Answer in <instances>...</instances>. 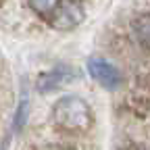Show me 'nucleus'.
Returning a JSON list of instances; mask_svg holds the SVG:
<instances>
[{
    "label": "nucleus",
    "mask_w": 150,
    "mask_h": 150,
    "mask_svg": "<svg viewBox=\"0 0 150 150\" xmlns=\"http://www.w3.org/2000/svg\"><path fill=\"white\" fill-rule=\"evenodd\" d=\"M27 4H29V8L33 13H38L40 17L50 19L56 13V8L63 4V0H27Z\"/></svg>",
    "instance_id": "nucleus-6"
},
{
    "label": "nucleus",
    "mask_w": 150,
    "mask_h": 150,
    "mask_svg": "<svg viewBox=\"0 0 150 150\" xmlns=\"http://www.w3.org/2000/svg\"><path fill=\"white\" fill-rule=\"evenodd\" d=\"M54 150H71V148H54Z\"/></svg>",
    "instance_id": "nucleus-8"
},
{
    "label": "nucleus",
    "mask_w": 150,
    "mask_h": 150,
    "mask_svg": "<svg viewBox=\"0 0 150 150\" xmlns=\"http://www.w3.org/2000/svg\"><path fill=\"white\" fill-rule=\"evenodd\" d=\"M52 121L63 131H88L94 125V115L90 104L79 96H63L52 106Z\"/></svg>",
    "instance_id": "nucleus-1"
},
{
    "label": "nucleus",
    "mask_w": 150,
    "mask_h": 150,
    "mask_svg": "<svg viewBox=\"0 0 150 150\" xmlns=\"http://www.w3.org/2000/svg\"><path fill=\"white\" fill-rule=\"evenodd\" d=\"M83 6L77 2V0H63V4L56 8V13L48 19L50 25L54 29H73V27H77L81 21H83Z\"/></svg>",
    "instance_id": "nucleus-3"
},
{
    "label": "nucleus",
    "mask_w": 150,
    "mask_h": 150,
    "mask_svg": "<svg viewBox=\"0 0 150 150\" xmlns=\"http://www.w3.org/2000/svg\"><path fill=\"white\" fill-rule=\"evenodd\" d=\"M73 77H75V71H73L71 67H67V65L54 67V69L42 73L40 77H38L35 88H38V92H40V94H48V92H54V90L67 86Z\"/></svg>",
    "instance_id": "nucleus-4"
},
{
    "label": "nucleus",
    "mask_w": 150,
    "mask_h": 150,
    "mask_svg": "<svg viewBox=\"0 0 150 150\" xmlns=\"http://www.w3.org/2000/svg\"><path fill=\"white\" fill-rule=\"evenodd\" d=\"M131 150H144V148H131Z\"/></svg>",
    "instance_id": "nucleus-9"
},
{
    "label": "nucleus",
    "mask_w": 150,
    "mask_h": 150,
    "mask_svg": "<svg viewBox=\"0 0 150 150\" xmlns=\"http://www.w3.org/2000/svg\"><path fill=\"white\" fill-rule=\"evenodd\" d=\"M27 110H29V104L23 100L21 104H19V108H17V119H15V129H17V131L23 127V123H25V117H27Z\"/></svg>",
    "instance_id": "nucleus-7"
},
{
    "label": "nucleus",
    "mask_w": 150,
    "mask_h": 150,
    "mask_svg": "<svg viewBox=\"0 0 150 150\" xmlns=\"http://www.w3.org/2000/svg\"><path fill=\"white\" fill-rule=\"evenodd\" d=\"M88 73L94 81L100 83L106 90H117L123 81L121 71L112 63H108L106 59H102V56H92L88 61Z\"/></svg>",
    "instance_id": "nucleus-2"
},
{
    "label": "nucleus",
    "mask_w": 150,
    "mask_h": 150,
    "mask_svg": "<svg viewBox=\"0 0 150 150\" xmlns=\"http://www.w3.org/2000/svg\"><path fill=\"white\" fill-rule=\"evenodd\" d=\"M134 35L142 48L150 50V13H144L140 15L136 21H134Z\"/></svg>",
    "instance_id": "nucleus-5"
}]
</instances>
